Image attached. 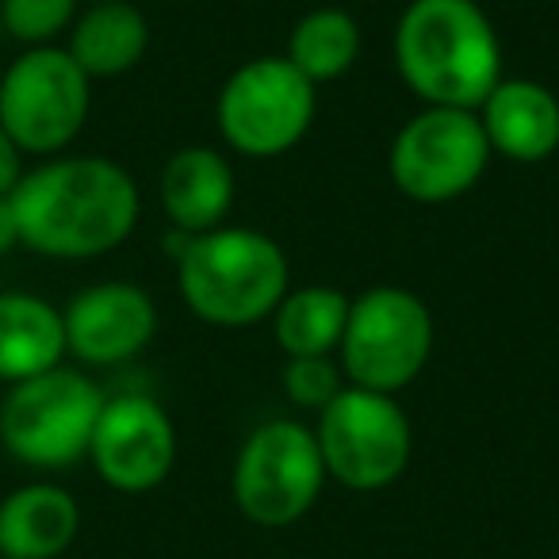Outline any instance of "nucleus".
<instances>
[{
	"mask_svg": "<svg viewBox=\"0 0 559 559\" xmlns=\"http://www.w3.org/2000/svg\"><path fill=\"white\" fill-rule=\"evenodd\" d=\"M9 207L24 249L50 261H96L134 234L142 195L111 157L58 154L24 169Z\"/></svg>",
	"mask_w": 559,
	"mask_h": 559,
	"instance_id": "f257e3e1",
	"label": "nucleus"
},
{
	"mask_svg": "<svg viewBox=\"0 0 559 559\" xmlns=\"http://www.w3.org/2000/svg\"><path fill=\"white\" fill-rule=\"evenodd\" d=\"M391 50L403 85L429 108L475 111L502 81V39L475 0H411Z\"/></svg>",
	"mask_w": 559,
	"mask_h": 559,
	"instance_id": "f03ea898",
	"label": "nucleus"
},
{
	"mask_svg": "<svg viewBox=\"0 0 559 559\" xmlns=\"http://www.w3.org/2000/svg\"><path fill=\"white\" fill-rule=\"evenodd\" d=\"M177 288L185 307L207 326L241 330L272 319L292 288L288 253L253 226H215L180 249Z\"/></svg>",
	"mask_w": 559,
	"mask_h": 559,
	"instance_id": "7ed1b4c3",
	"label": "nucleus"
},
{
	"mask_svg": "<svg viewBox=\"0 0 559 559\" xmlns=\"http://www.w3.org/2000/svg\"><path fill=\"white\" fill-rule=\"evenodd\" d=\"M108 403L88 372L58 365L0 399V449L39 472H62L88 456L96 421Z\"/></svg>",
	"mask_w": 559,
	"mask_h": 559,
	"instance_id": "20e7f679",
	"label": "nucleus"
},
{
	"mask_svg": "<svg viewBox=\"0 0 559 559\" xmlns=\"http://www.w3.org/2000/svg\"><path fill=\"white\" fill-rule=\"evenodd\" d=\"M93 81L66 47L20 50L0 73V127L24 157H58L81 139Z\"/></svg>",
	"mask_w": 559,
	"mask_h": 559,
	"instance_id": "39448f33",
	"label": "nucleus"
},
{
	"mask_svg": "<svg viewBox=\"0 0 559 559\" xmlns=\"http://www.w3.org/2000/svg\"><path fill=\"white\" fill-rule=\"evenodd\" d=\"M319 116V88L284 55L249 58L218 88L215 123L241 157L272 162L296 150Z\"/></svg>",
	"mask_w": 559,
	"mask_h": 559,
	"instance_id": "423d86ee",
	"label": "nucleus"
},
{
	"mask_svg": "<svg viewBox=\"0 0 559 559\" xmlns=\"http://www.w3.org/2000/svg\"><path fill=\"white\" fill-rule=\"evenodd\" d=\"M433 342V311L426 299L414 296L411 288L380 284L349 304L337 365L353 388L395 395L426 372Z\"/></svg>",
	"mask_w": 559,
	"mask_h": 559,
	"instance_id": "0eeeda50",
	"label": "nucleus"
},
{
	"mask_svg": "<svg viewBox=\"0 0 559 559\" xmlns=\"http://www.w3.org/2000/svg\"><path fill=\"white\" fill-rule=\"evenodd\" d=\"M319 441L326 479L349 490H383L406 472L414 452V429L395 395L345 383V391L319 414Z\"/></svg>",
	"mask_w": 559,
	"mask_h": 559,
	"instance_id": "6e6552de",
	"label": "nucleus"
},
{
	"mask_svg": "<svg viewBox=\"0 0 559 559\" xmlns=\"http://www.w3.org/2000/svg\"><path fill=\"white\" fill-rule=\"evenodd\" d=\"M326 464L314 429L292 418H272L246 437L234 464V502L253 525H296L319 502Z\"/></svg>",
	"mask_w": 559,
	"mask_h": 559,
	"instance_id": "1a4fd4ad",
	"label": "nucleus"
},
{
	"mask_svg": "<svg viewBox=\"0 0 559 559\" xmlns=\"http://www.w3.org/2000/svg\"><path fill=\"white\" fill-rule=\"evenodd\" d=\"M490 142L467 108H421L399 127L388 154L395 188L414 203H452L483 180L490 165Z\"/></svg>",
	"mask_w": 559,
	"mask_h": 559,
	"instance_id": "9d476101",
	"label": "nucleus"
},
{
	"mask_svg": "<svg viewBox=\"0 0 559 559\" xmlns=\"http://www.w3.org/2000/svg\"><path fill=\"white\" fill-rule=\"evenodd\" d=\"M88 460L111 490L146 495V490L162 487L177 464L173 418L157 399L139 395V391L111 395L96 421Z\"/></svg>",
	"mask_w": 559,
	"mask_h": 559,
	"instance_id": "9b49d317",
	"label": "nucleus"
},
{
	"mask_svg": "<svg viewBox=\"0 0 559 559\" xmlns=\"http://www.w3.org/2000/svg\"><path fill=\"white\" fill-rule=\"evenodd\" d=\"M66 357L85 368H116L134 360L157 334V304L127 280H100L62 307Z\"/></svg>",
	"mask_w": 559,
	"mask_h": 559,
	"instance_id": "f8f14e48",
	"label": "nucleus"
},
{
	"mask_svg": "<svg viewBox=\"0 0 559 559\" xmlns=\"http://www.w3.org/2000/svg\"><path fill=\"white\" fill-rule=\"evenodd\" d=\"M490 154L506 162L540 165L559 150V96L528 78H502L475 108Z\"/></svg>",
	"mask_w": 559,
	"mask_h": 559,
	"instance_id": "ddd939ff",
	"label": "nucleus"
},
{
	"mask_svg": "<svg viewBox=\"0 0 559 559\" xmlns=\"http://www.w3.org/2000/svg\"><path fill=\"white\" fill-rule=\"evenodd\" d=\"M157 195L173 230L207 234L215 226H226V215L234 207V169L218 150L180 146L162 165Z\"/></svg>",
	"mask_w": 559,
	"mask_h": 559,
	"instance_id": "4468645a",
	"label": "nucleus"
},
{
	"mask_svg": "<svg viewBox=\"0 0 559 559\" xmlns=\"http://www.w3.org/2000/svg\"><path fill=\"white\" fill-rule=\"evenodd\" d=\"M81 533V506L58 483H27L0 498V559H58Z\"/></svg>",
	"mask_w": 559,
	"mask_h": 559,
	"instance_id": "2eb2a0df",
	"label": "nucleus"
},
{
	"mask_svg": "<svg viewBox=\"0 0 559 559\" xmlns=\"http://www.w3.org/2000/svg\"><path fill=\"white\" fill-rule=\"evenodd\" d=\"M66 50L88 81H111L131 73L150 50V20L134 0L85 4L66 35Z\"/></svg>",
	"mask_w": 559,
	"mask_h": 559,
	"instance_id": "dca6fc26",
	"label": "nucleus"
},
{
	"mask_svg": "<svg viewBox=\"0 0 559 559\" xmlns=\"http://www.w3.org/2000/svg\"><path fill=\"white\" fill-rule=\"evenodd\" d=\"M66 365L62 307L35 292H0V383H24Z\"/></svg>",
	"mask_w": 559,
	"mask_h": 559,
	"instance_id": "f3484780",
	"label": "nucleus"
},
{
	"mask_svg": "<svg viewBox=\"0 0 559 559\" xmlns=\"http://www.w3.org/2000/svg\"><path fill=\"white\" fill-rule=\"evenodd\" d=\"M349 304L342 288L330 284H307V288H288L272 311V337H276L284 357H330L337 353L349 322Z\"/></svg>",
	"mask_w": 559,
	"mask_h": 559,
	"instance_id": "a211bd4d",
	"label": "nucleus"
},
{
	"mask_svg": "<svg viewBox=\"0 0 559 559\" xmlns=\"http://www.w3.org/2000/svg\"><path fill=\"white\" fill-rule=\"evenodd\" d=\"M288 58L314 88L337 81L360 58V24L345 9H314L292 27Z\"/></svg>",
	"mask_w": 559,
	"mask_h": 559,
	"instance_id": "6ab92c4d",
	"label": "nucleus"
},
{
	"mask_svg": "<svg viewBox=\"0 0 559 559\" xmlns=\"http://www.w3.org/2000/svg\"><path fill=\"white\" fill-rule=\"evenodd\" d=\"M81 0H0V32L24 50L58 47L70 35Z\"/></svg>",
	"mask_w": 559,
	"mask_h": 559,
	"instance_id": "aec40b11",
	"label": "nucleus"
},
{
	"mask_svg": "<svg viewBox=\"0 0 559 559\" xmlns=\"http://www.w3.org/2000/svg\"><path fill=\"white\" fill-rule=\"evenodd\" d=\"M345 372L334 357H288L284 365V391L304 411H326L345 391Z\"/></svg>",
	"mask_w": 559,
	"mask_h": 559,
	"instance_id": "412c9836",
	"label": "nucleus"
},
{
	"mask_svg": "<svg viewBox=\"0 0 559 559\" xmlns=\"http://www.w3.org/2000/svg\"><path fill=\"white\" fill-rule=\"evenodd\" d=\"M24 177V154L16 150V142L4 134L0 127V195H12V188Z\"/></svg>",
	"mask_w": 559,
	"mask_h": 559,
	"instance_id": "4be33fe9",
	"label": "nucleus"
},
{
	"mask_svg": "<svg viewBox=\"0 0 559 559\" xmlns=\"http://www.w3.org/2000/svg\"><path fill=\"white\" fill-rule=\"evenodd\" d=\"M20 246V234H16V218H12L9 207V195H0V257H9L12 249Z\"/></svg>",
	"mask_w": 559,
	"mask_h": 559,
	"instance_id": "5701e85b",
	"label": "nucleus"
},
{
	"mask_svg": "<svg viewBox=\"0 0 559 559\" xmlns=\"http://www.w3.org/2000/svg\"><path fill=\"white\" fill-rule=\"evenodd\" d=\"M81 4H100V0H81Z\"/></svg>",
	"mask_w": 559,
	"mask_h": 559,
	"instance_id": "b1692460",
	"label": "nucleus"
},
{
	"mask_svg": "<svg viewBox=\"0 0 559 559\" xmlns=\"http://www.w3.org/2000/svg\"><path fill=\"white\" fill-rule=\"evenodd\" d=\"M0 35H4V32H0Z\"/></svg>",
	"mask_w": 559,
	"mask_h": 559,
	"instance_id": "393cba45",
	"label": "nucleus"
},
{
	"mask_svg": "<svg viewBox=\"0 0 559 559\" xmlns=\"http://www.w3.org/2000/svg\"><path fill=\"white\" fill-rule=\"evenodd\" d=\"M0 452H4V449H0Z\"/></svg>",
	"mask_w": 559,
	"mask_h": 559,
	"instance_id": "a878e982",
	"label": "nucleus"
}]
</instances>
